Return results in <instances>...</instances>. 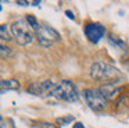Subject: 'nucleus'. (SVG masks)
<instances>
[{
  "label": "nucleus",
  "instance_id": "13",
  "mask_svg": "<svg viewBox=\"0 0 129 128\" xmlns=\"http://www.w3.org/2000/svg\"><path fill=\"white\" fill-rule=\"evenodd\" d=\"M0 52H2V57L3 58H9L10 56H11V49L7 47L6 45H2V46H0Z\"/></svg>",
  "mask_w": 129,
  "mask_h": 128
},
{
  "label": "nucleus",
  "instance_id": "18",
  "mask_svg": "<svg viewBox=\"0 0 129 128\" xmlns=\"http://www.w3.org/2000/svg\"><path fill=\"white\" fill-rule=\"evenodd\" d=\"M17 4H20V6H28V4H31L29 2H22V0H20V2H17Z\"/></svg>",
  "mask_w": 129,
  "mask_h": 128
},
{
  "label": "nucleus",
  "instance_id": "2",
  "mask_svg": "<svg viewBox=\"0 0 129 128\" xmlns=\"http://www.w3.org/2000/svg\"><path fill=\"white\" fill-rule=\"evenodd\" d=\"M34 32L35 31L31 28V25L25 21V19H20L15 21L11 25V35L15 38V42L21 46H26V45L32 43L34 39Z\"/></svg>",
  "mask_w": 129,
  "mask_h": 128
},
{
  "label": "nucleus",
  "instance_id": "17",
  "mask_svg": "<svg viewBox=\"0 0 129 128\" xmlns=\"http://www.w3.org/2000/svg\"><path fill=\"white\" fill-rule=\"evenodd\" d=\"M72 128H85V127H83V124H82V122L78 121V122H75V124H74Z\"/></svg>",
  "mask_w": 129,
  "mask_h": 128
},
{
  "label": "nucleus",
  "instance_id": "12",
  "mask_svg": "<svg viewBox=\"0 0 129 128\" xmlns=\"http://www.w3.org/2000/svg\"><path fill=\"white\" fill-rule=\"evenodd\" d=\"M26 22H28V24L31 25V28H32V29L35 31V32H36V31H38V29H39V28H40V25L38 24L36 18H35L34 15H28V17H26Z\"/></svg>",
  "mask_w": 129,
  "mask_h": 128
},
{
  "label": "nucleus",
  "instance_id": "8",
  "mask_svg": "<svg viewBox=\"0 0 129 128\" xmlns=\"http://www.w3.org/2000/svg\"><path fill=\"white\" fill-rule=\"evenodd\" d=\"M100 93L106 97L107 100L108 99H114L115 96L118 95V86L117 82H111V83H103V85L99 88Z\"/></svg>",
  "mask_w": 129,
  "mask_h": 128
},
{
  "label": "nucleus",
  "instance_id": "5",
  "mask_svg": "<svg viewBox=\"0 0 129 128\" xmlns=\"http://www.w3.org/2000/svg\"><path fill=\"white\" fill-rule=\"evenodd\" d=\"M35 36L38 38L39 43L45 47H49V46H51L54 42L60 40V33L50 27H40L39 29L35 32Z\"/></svg>",
  "mask_w": 129,
  "mask_h": 128
},
{
  "label": "nucleus",
  "instance_id": "9",
  "mask_svg": "<svg viewBox=\"0 0 129 128\" xmlns=\"http://www.w3.org/2000/svg\"><path fill=\"white\" fill-rule=\"evenodd\" d=\"M108 42H110V45L111 46H114L115 49H119V50H122V52H125L126 50V43L122 40L121 38H117L115 35H112V33H110L108 35Z\"/></svg>",
  "mask_w": 129,
  "mask_h": 128
},
{
  "label": "nucleus",
  "instance_id": "14",
  "mask_svg": "<svg viewBox=\"0 0 129 128\" xmlns=\"http://www.w3.org/2000/svg\"><path fill=\"white\" fill-rule=\"evenodd\" d=\"M39 128H58V127H56V125L51 124V122H40Z\"/></svg>",
  "mask_w": 129,
  "mask_h": 128
},
{
  "label": "nucleus",
  "instance_id": "6",
  "mask_svg": "<svg viewBox=\"0 0 129 128\" xmlns=\"http://www.w3.org/2000/svg\"><path fill=\"white\" fill-rule=\"evenodd\" d=\"M57 85L51 81H42V82H34L28 86V92L35 96H46L54 92Z\"/></svg>",
  "mask_w": 129,
  "mask_h": 128
},
{
  "label": "nucleus",
  "instance_id": "10",
  "mask_svg": "<svg viewBox=\"0 0 129 128\" xmlns=\"http://www.w3.org/2000/svg\"><path fill=\"white\" fill-rule=\"evenodd\" d=\"M2 93H6V89H20V82L17 79H9V81H2Z\"/></svg>",
  "mask_w": 129,
  "mask_h": 128
},
{
  "label": "nucleus",
  "instance_id": "1",
  "mask_svg": "<svg viewBox=\"0 0 129 128\" xmlns=\"http://www.w3.org/2000/svg\"><path fill=\"white\" fill-rule=\"evenodd\" d=\"M90 75L93 79L96 81H104L106 83L117 82L119 78H122V72L118 68H115L111 64L103 63V61H97L90 68Z\"/></svg>",
  "mask_w": 129,
  "mask_h": 128
},
{
  "label": "nucleus",
  "instance_id": "16",
  "mask_svg": "<svg viewBox=\"0 0 129 128\" xmlns=\"http://www.w3.org/2000/svg\"><path fill=\"white\" fill-rule=\"evenodd\" d=\"M65 14H67V17H68V18H70V19H75V15H74V14H72V11L67 10V11H65Z\"/></svg>",
  "mask_w": 129,
  "mask_h": 128
},
{
  "label": "nucleus",
  "instance_id": "15",
  "mask_svg": "<svg viewBox=\"0 0 129 128\" xmlns=\"http://www.w3.org/2000/svg\"><path fill=\"white\" fill-rule=\"evenodd\" d=\"M60 122H62V124H67V122L72 121V117H68V118H58Z\"/></svg>",
  "mask_w": 129,
  "mask_h": 128
},
{
  "label": "nucleus",
  "instance_id": "3",
  "mask_svg": "<svg viewBox=\"0 0 129 128\" xmlns=\"http://www.w3.org/2000/svg\"><path fill=\"white\" fill-rule=\"evenodd\" d=\"M51 95L60 100H65V102H78L79 100V93L76 91V86L74 85V82L68 79L61 81Z\"/></svg>",
  "mask_w": 129,
  "mask_h": 128
},
{
  "label": "nucleus",
  "instance_id": "4",
  "mask_svg": "<svg viewBox=\"0 0 129 128\" xmlns=\"http://www.w3.org/2000/svg\"><path fill=\"white\" fill-rule=\"evenodd\" d=\"M85 100L89 107L94 111H103L107 109V99L100 93L99 89H85Z\"/></svg>",
  "mask_w": 129,
  "mask_h": 128
},
{
  "label": "nucleus",
  "instance_id": "11",
  "mask_svg": "<svg viewBox=\"0 0 129 128\" xmlns=\"http://www.w3.org/2000/svg\"><path fill=\"white\" fill-rule=\"evenodd\" d=\"M0 36H2V40H11V35H10L9 29H7V25H2L0 27Z\"/></svg>",
  "mask_w": 129,
  "mask_h": 128
},
{
  "label": "nucleus",
  "instance_id": "7",
  "mask_svg": "<svg viewBox=\"0 0 129 128\" xmlns=\"http://www.w3.org/2000/svg\"><path fill=\"white\" fill-rule=\"evenodd\" d=\"M85 35L92 43H99V40L106 35V28L99 22H90L85 25Z\"/></svg>",
  "mask_w": 129,
  "mask_h": 128
}]
</instances>
